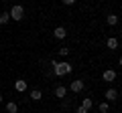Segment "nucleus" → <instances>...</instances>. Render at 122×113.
Listing matches in <instances>:
<instances>
[{"label":"nucleus","instance_id":"f257e3e1","mask_svg":"<svg viewBox=\"0 0 122 113\" xmlns=\"http://www.w3.org/2000/svg\"><path fill=\"white\" fill-rule=\"evenodd\" d=\"M51 65H53V73L57 75V77H63V75H69L71 73V69L73 67L69 65V63H65V61H51Z\"/></svg>","mask_w":122,"mask_h":113},{"label":"nucleus","instance_id":"f03ea898","mask_svg":"<svg viewBox=\"0 0 122 113\" xmlns=\"http://www.w3.org/2000/svg\"><path fill=\"white\" fill-rule=\"evenodd\" d=\"M8 16L12 18V20H22V16H25V8H22L20 4H14L12 8H10V12H8Z\"/></svg>","mask_w":122,"mask_h":113},{"label":"nucleus","instance_id":"7ed1b4c3","mask_svg":"<svg viewBox=\"0 0 122 113\" xmlns=\"http://www.w3.org/2000/svg\"><path fill=\"white\" fill-rule=\"evenodd\" d=\"M83 87H86V83L81 81V79H75V81H71V85H69V89L73 93H79V91H83Z\"/></svg>","mask_w":122,"mask_h":113},{"label":"nucleus","instance_id":"20e7f679","mask_svg":"<svg viewBox=\"0 0 122 113\" xmlns=\"http://www.w3.org/2000/svg\"><path fill=\"white\" fill-rule=\"evenodd\" d=\"M102 79H104V81H108V83H112L114 79H116V71H112V69L104 71V73H102Z\"/></svg>","mask_w":122,"mask_h":113},{"label":"nucleus","instance_id":"39448f33","mask_svg":"<svg viewBox=\"0 0 122 113\" xmlns=\"http://www.w3.org/2000/svg\"><path fill=\"white\" fill-rule=\"evenodd\" d=\"M53 36H55V39H65V36H67V30L63 28V26H57L55 30H53Z\"/></svg>","mask_w":122,"mask_h":113},{"label":"nucleus","instance_id":"423d86ee","mask_svg":"<svg viewBox=\"0 0 122 113\" xmlns=\"http://www.w3.org/2000/svg\"><path fill=\"white\" fill-rule=\"evenodd\" d=\"M104 97H106L108 101H116V99H118V91H116V89H108V91L104 93Z\"/></svg>","mask_w":122,"mask_h":113},{"label":"nucleus","instance_id":"0eeeda50","mask_svg":"<svg viewBox=\"0 0 122 113\" xmlns=\"http://www.w3.org/2000/svg\"><path fill=\"white\" fill-rule=\"evenodd\" d=\"M14 89H16L18 93H22V91H26V81H22V79H18V81L14 83Z\"/></svg>","mask_w":122,"mask_h":113},{"label":"nucleus","instance_id":"6e6552de","mask_svg":"<svg viewBox=\"0 0 122 113\" xmlns=\"http://www.w3.org/2000/svg\"><path fill=\"white\" fill-rule=\"evenodd\" d=\"M65 93H67V89L63 87V85H59V87H55V97H59V99H63V97H65Z\"/></svg>","mask_w":122,"mask_h":113},{"label":"nucleus","instance_id":"1a4fd4ad","mask_svg":"<svg viewBox=\"0 0 122 113\" xmlns=\"http://www.w3.org/2000/svg\"><path fill=\"white\" fill-rule=\"evenodd\" d=\"M16 111H18V105L14 101H8L6 103V113H16Z\"/></svg>","mask_w":122,"mask_h":113},{"label":"nucleus","instance_id":"9d476101","mask_svg":"<svg viewBox=\"0 0 122 113\" xmlns=\"http://www.w3.org/2000/svg\"><path fill=\"white\" fill-rule=\"evenodd\" d=\"M106 47H108L110 51L118 48V39H114V36H112V39H108V40H106Z\"/></svg>","mask_w":122,"mask_h":113},{"label":"nucleus","instance_id":"9b49d317","mask_svg":"<svg viewBox=\"0 0 122 113\" xmlns=\"http://www.w3.org/2000/svg\"><path fill=\"white\" fill-rule=\"evenodd\" d=\"M30 99L33 101H41L43 99V93H41L39 89H33V91H30Z\"/></svg>","mask_w":122,"mask_h":113},{"label":"nucleus","instance_id":"f8f14e48","mask_svg":"<svg viewBox=\"0 0 122 113\" xmlns=\"http://www.w3.org/2000/svg\"><path fill=\"white\" fill-rule=\"evenodd\" d=\"M106 22H108L110 26H116L118 24V16L116 14H108V16H106Z\"/></svg>","mask_w":122,"mask_h":113},{"label":"nucleus","instance_id":"ddd939ff","mask_svg":"<svg viewBox=\"0 0 122 113\" xmlns=\"http://www.w3.org/2000/svg\"><path fill=\"white\" fill-rule=\"evenodd\" d=\"M81 107H83V109H92V107H94V101H92L90 97H86V99L81 101Z\"/></svg>","mask_w":122,"mask_h":113},{"label":"nucleus","instance_id":"4468645a","mask_svg":"<svg viewBox=\"0 0 122 113\" xmlns=\"http://www.w3.org/2000/svg\"><path fill=\"white\" fill-rule=\"evenodd\" d=\"M10 20V16H8V12H2L0 14V24H6V22Z\"/></svg>","mask_w":122,"mask_h":113},{"label":"nucleus","instance_id":"2eb2a0df","mask_svg":"<svg viewBox=\"0 0 122 113\" xmlns=\"http://www.w3.org/2000/svg\"><path fill=\"white\" fill-rule=\"evenodd\" d=\"M98 109H100L102 113H108V109H110V105H108V103H100V107H98Z\"/></svg>","mask_w":122,"mask_h":113},{"label":"nucleus","instance_id":"dca6fc26","mask_svg":"<svg viewBox=\"0 0 122 113\" xmlns=\"http://www.w3.org/2000/svg\"><path fill=\"white\" fill-rule=\"evenodd\" d=\"M75 2H77V0H63V4H65V6H71V4H75Z\"/></svg>","mask_w":122,"mask_h":113},{"label":"nucleus","instance_id":"f3484780","mask_svg":"<svg viewBox=\"0 0 122 113\" xmlns=\"http://www.w3.org/2000/svg\"><path fill=\"white\" fill-rule=\"evenodd\" d=\"M67 52H69V48H59V55H61V56H65Z\"/></svg>","mask_w":122,"mask_h":113},{"label":"nucleus","instance_id":"a211bd4d","mask_svg":"<svg viewBox=\"0 0 122 113\" xmlns=\"http://www.w3.org/2000/svg\"><path fill=\"white\" fill-rule=\"evenodd\" d=\"M77 113H87V109H83L81 105H79V107H77Z\"/></svg>","mask_w":122,"mask_h":113},{"label":"nucleus","instance_id":"6ab92c4d","mask_svg":"<svg viewBox=\"0 0 122 113\" xmlns=\"http://www.w3.org/2000/svg\"><path fill=\"white\" fill-rule=\"evenodd\" d=\"M0 103H2V95H0Z\"/></svg>","mask_w":122,"mask_h":113}]
</instances>
